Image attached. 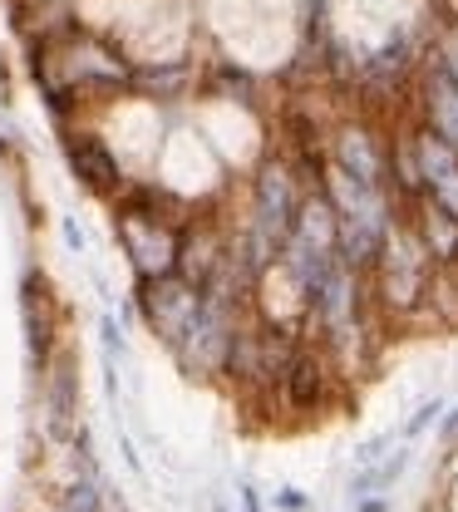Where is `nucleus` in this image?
Wrapping results in <instances>:
<instances>
[{"label": "nucleus", "mask_w": 458, "mask_h": 512, "mask_svg": "<svg viewBox=\"0 0 458 512\" xmlns=\"http://www.w3.org/2000/svg\"><path fill=\"white\" fill-rule=\"evenodd\" d=\"M434 434H439V448H458V404L444 409V419H439V429H434Z\"/></svg>", "instance_id": "obj_18"}, {"label": "nucleus", "mask_w": 458, "mask_h": 512, "mask_svg": "<svg viewBox=\"0 0 458 512\" xmlns=\"http://www.w3.org/2000/svg\"><path fill=\"white\" fill-rule=\"evenodd\" d=\"M404 444V434L399 429H385V434H375V439H365V444L355 448V468H370V463H380V458H390L394 448Z\"/></svg>", "instance_id": "obj_14"}, {"label": "nucleus", "mask_w": 458, "mask_h": 512, "mask_svg": "<svg viewBox=\"0 0 458 512\" xmlns=\"http://www.w3.org/2000/svg\"><path fill=\"white\" fill-rule=\"evenodd\" d=\"M350 512H394V498L390 493H375V498H355Z\"/></svg>", "instance_id": "obj_20"}, {"label": "nucleus", "mask_w": 458, "mask_h": 512, "mask_svg": "<svg viewBox=\"0 0 458 512\" xmlns=\"http://www.w3.org/2000/svg\"><path fill=\"white\" fill-rule=\"evenodd\" d=\"M65 163H69V173H74V183L84 192H94V197H119V192L129 188L119 153L99 133H89V128L65 133Z\"/></svg>", "instance_id": "obj_9"}, {"label": "nucleus", "mask_w": 458, "mask_h": 512, "mask_svg": "<svg viewBox=\"0 0 458 512\" xmlns=\"http://www.w3.org/2000/svg\"><path fill=\"white\" fill-rule=\"evenodd\" d=\"M212 512H232V508H227V503H217V508H212Z\"/></svg>", "instance_id": "obj_21"}, {"label": "nucleus", "mask_w": 458, "mask_h": 512, "mask_svg": "<svg viewBox=\"0 0 458 512\" xmlns=\"http://www.w3.org/2000/svg\"><path fill=\"white\" fill-rule=\"evenodd\" d=\"M60 237H65V247L74 256H89V237H84V227L74 217H60Z\"/></svg>", "instance_id": "obj_17"}, {"label": "nucleus", "mask_w": 458, "mask_h": 512, "mask_svg": "<svg viewBox=\"0 0 458 512\" xmlns=\"http://www.w3.org/2000/svg\"><path fill=\"white\" fill-rule=\"evenodd\" d=\"M40 429L50 444H74L84 429V409H79V355L55 350V360L40 375Z\"/></svg>", "instance_id": "obj_4"}, {"label": "nucleus", "mask_w": 458, "mask_h": 512, "mask_svg": "<svg viewBox=\"0 0 458 512\" xmlns=\"http://www.w3.org/2000/svg\"><path fill=\"white\" fill-rule=\"evenodd\" d=\"M271 508H276V512H311V508H316V498H311L306 488L286 483V488H276V493H271Z\"/></svg>", "instance_id": "obj_16"}, {"label": "nucleus", "mask_w": 458, "mask_h": 512, "mask_svg": "<svg viewBox=\"0 0 458 512\" xmlns=\"http://www.w3.org/2000/svg\"><path fill=\"white\" fill-rule=\"evenodd\" d=\"M409 468H414V444H399L390 458H380V463H370V468H355V473H350V483H345V498L355 503V498L394 493V483H399Z\"/></svg>", "instance_id": "obj_12"}, {"label": "nucleus", "mask_w": 458, "mask_h": 512, "mask_svg": "<svg viewBox=\"0 0 458 512\" xmlns=\"http://www.w3.org/2000/svg\"><path fill=\"white\" fill-rule=\"evenodd\" d=\"M138 311L148 320V330L163 340V350L173 355L188 340L197 311H202V286H193L188 276H168V281L138 286Z\"/></svg>", "instance_id": "obj_5"}, {"label": "nucleus", "mask_w": 458, "mask_h": 512, "mask_svg": "<svg viewBox=\"0 0 458 512\" xmlns=\"http://www.w3.org/2000/svg\"><path fill=\"white\" fill-rule=\"evenodd\" d=\"M444 409H449V399H439V394H434V399H424V404H419V409H414V414H409V419L399 424V434H404V444H414L419 434H429V429H439V419H444Z\"/></svg>", "instance_id": "obj_13"}, {"label": "nucleus", "mask_w": 458, "mask_h": 512, "mask_svg": "<svg viewBox=\"0 0 458 512\" xmlns=\"http://www.w3.org/2000/svg\"><path fill=\"white\" fill-rule=\"evenodd\" d=\"M335 360H330L326 350L316 345V340H306L301 345V355L291 360V370H286V380L276 384V399H281V409L291 414V419H321L330 404V389H335Z\"/></svg>", "instance_id": "obj_6"}, {"label": "nucleus", "mask_w": 458, "mask_h": 512, "mask_svg": "<svg viewBox=\"0 0 458 512\" xmlns=\"http://www.w3.org/2000/svg\"><path fill=\"white\" fill-rule=\"evenodd\" d=\"M414 104H419V124L434 128L439 138H449L458 148V69L444 60V50H424L419 64V84H414Z\"/></svg>", "instance_id": "obj_7"}, {"label": "nucleus", "mask_w": 458, "mask_h": 512, "mask_svg": "<svg viewBox=\"0 0 458 512\" xmlns=\"http://www.w3.org/2000/svg\"><path fill=\"white\" fill-rule=\"evenodd\" d=\"M326 148H330V163L340 173H350V178H360L370 188H390V133L375 119H365V114L340 119L330 128Z\"/></svg>", "instance_id": "obj_3"}, {"label": "nucleus", "mask_w": 458, "mask_h": 512, "mask_svg": "<svg viewBox=\"0 0 458 512\" xmlns=\"http://www.w3.org/2000/svg\"><path fill=\"white\" fill-rule=\"evenodd\" d=\"M409 222H414L424 252L434 256V266H439V271H454L458 266V217H449L444 207H434V202L424 197V202L409 212Z\"/></svg>", "instance_id": "obj_11"}, {"label": "nucleus", "mask_w": 458, "mask_h": 512, "mask_svg": "<svg viewBox=\"0 0 458 512\" xmlns=\"http://www.w3.org/2000/svg\"><path fill=\"white\" fill-rule=\"evenodd\" d=\"M20 325H25V365H30V375L40 380L45 375V365L55 360V296H50V281H45V271H25L20 276Z\"/></svg>", "instance_id": "obj_8"}, {"label": "nucleus", "mask_w": 458, "mask_h": 512, "mask_svg": "<svg viewBox=\"0 0 458 512\" xmlns=\"http://www.w3.org/2000/svg\"><path fill=\"white\" fill-rule=\"evenodd\" d=\"M439 266H434V256L424 252V242H419V232H414V222L409 217H399V227L390 232V242H385V256H380V266L370 271V296H375V311L385 320H414L429 311V301H434V286H439Z\"/></svg>", "instance_id": "obj_1"}, {"label": "nucleus", "mask_w": 458, "mask_h": 512, "mask_svg": "<svg viewBox=\"0 0 458 512\" xmlns=\"http://www.w3.org/2000/svg\"><path fill=\"white\" fill-rule=\"evenodd\" d=\"M15 148H20V124H15L10 89H5V74H0V153H15Z\"/></svg>", "instance_id": "obj_15"}, {"label": "nucleus", "mask_w": 458, "mask_h": 512, "mask_svg": "<svg viewBox=\"0 0 458 512\" xmlns=\"http://www.w3.org/2000/svg\"><path fill=\"white\" fill-rule=\"evenodd\" d=\"M114 242L124 247L133 266V281L138 286H153V281H168L183 271V242H188V227L168 222L163 212H129V207H114Z\"/></svg>", "instance_id": "obj_2"}, {"label": "nucleus", "mask_w": 458, "mask_h": 512, "mask_svg": "<svg viewBox=\"0 0 458 512\" xmlns=\"http://www.w3.org/2000/svg\"><path fill=\"white\" fill-rule=\"evenodd\" d=\"M237 503H242V512H266V503H262V493H257V483H237Z\"/></svg>", "instance_id": "obj_19"}, {"label": "nucleus", "mask_w": 458, "mask_h": 512, "mask_svg": "<svg viewBox=\"0 0 458 512\" xmlns=\"http://www.w3.org/2000/svg\"><path fill=\"white\" fill-rule=\"evenodd\" d=\"M409 128H414V153H419V173H424V197L434 207H444L449 217H458V148L419 119Z\"/></svg>", "instance_id": "obj_10"}]
</instances>
